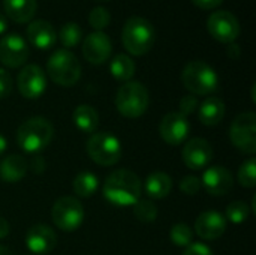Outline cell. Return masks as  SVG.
<instances>
[{"mask_svg":"<svg viewBox=\"0 0 256 255\" xmlns=\"http://www.w3.org/2000/svg\"><path fill=\"white\" fill-rule=\"evenodd\" d=\"M135 69H136L135 62L128 54H117V56L112 57V60L110 63L111 75L117 81H123V83H128V81H130L134 78Z\"/></svg>","mask_w":256,"mask_h":255,"instance_id":"d4e9b609","label":"cell"},{"mask_svg":"<svg viewBox=\"0 0 256 255\" xmlns=\"http://www.w3.org/2000/svg\"><path fill=\"white\" fill-rule=\"evenodd\" d=\"M112 53L111 39L104 32H92L82 42V56L92 65L105 63Z\"/></svg>","mask_w":256,"mask_h":255,"instance_id":"9a60e30c","label":"cell"},{"mask_svg":"<svg viewBox=\"0 0 256 255\" xmlns=\"http://www.w3.org/2000/svg\"><path fill=\"white\" fill-rule=\"evenodd\" d=\"M0 255H14V254H12V251H10L9 248H6V246L0 245Z\"/></svg>","mask_w":256,"mask_h":255,"instance_id":"7bdbcfd3","label":"cell"},{"mask_svg":"<svg viewBox=\"0 0 256 255\" xmlns=\"http://www.w3.org/2000/svg\"><path fill=\"white\" fill-rule=\"evenodd\" d=\"M226 54H228L231 59H238V56H240V47H238L236 42L228 44V47H226Z\"/></svg>","mask_w":256,"mask_h":255,"instance_id":"f35d334b","label":"cell"},{"mask_svg":"<svg viewBox=\"0 0 256 255\" xmlns=\"http://www.w3.org/2000/svg\"><path fill=\"white\" fill-rule=\"evenodd\" d=\"M6 149H8V141H6V138L0 134V156L6 152Z\"/></svg>","mask_w":256,"mask_h":255,"instance_id":"b9f144b4","label":"cell"},{"mask_svg":"<svg viewBox=\"0 0 256 255\" xmlns=\"http://www.w3.org/2000/svg\"><path fill=\"white\" fill-rule=\"evenodd\" d=\"M104 197L108 203L117 207H128L134 206L142 192V182L141 179L130 170H116L112 171L102 188Z\"/></svg>","mask_w":256,"mask_h":255,"instance_id":"6da1fadb","label":"cell"},{"mask_svg":"<svg viewBox=\"0 0 256 255\" xmlns=\"http://www.w3.org/2000/svg\"><path fill=\"white\" fill-rule=\"evenodd\" d=\"M156 41V30L153 24L144 18L134 15L126 20L122 30V42L126 51L132 56L147 54Z\"/></svg>","mask_w":256,"mask_h":255,"instance_id":"7a4b0ae2","label":"cell"},{"mask_svg":"<svg viewBox=\"0 0 256 255\" xmlns=\"http://www.w3.org/2000/svg\"><path fill=\"white\" fill-rule=\"evenodd\" d=\"M48 77L58 86L70 87L81 77V65L74 53L66 48L54 51L46 62Z\"/></svg>","mask_w":256,"mask_h":255,"instance_id":"8992f818","label":"cell"},{"mask_svg":"<svg viewBox=\"0 0 256 255\" xmlns=\"http://www.w3.org/2000/svg\"><path fill=\"white\" fill-rule=\"evenodd\" d=\"M51 219L66 233L78 230L84 221V207L76 197H60L51 209Z\"/></svg>","mask_w":256,"mask_h":255,"instance_id":"ba28073f","label":"cell"},{"mask_svg":"<svg viewBox=\"0 0 256 255\" xmlns=\"http://www.w3.org/2000/svg\"><path fill=\"white\" fill-rule=\"evenodd\" d=\"M57 245V234L45 224L33 225L26 234V246L34 255H48Z\"/></svg>","mask_w":256,"mask_h":255,"instance_id":"e0dca14e","label":"cell"},{"mask_svg":"<svg viewBox=\"0 0 256 255\" xmlns=\"http://www.w3.org/2000/svg\"><path fill=\"white\" fill-rule=\"evenodd\" d=\"M225 116V102L218 96L207 98L200 107V122L206 126H216Z\"/></svg>","mask_w":256,"mask_h":255,"instance_id":"603a6c76","label":"cell"},{"mask_svg":"<svg viewBox=\"0 0 256 255\" xmlns=\"http://www.w3.org/2000/svg\"><path fill=\"white\" fill-rule=\"evenodd\" d=\"M182 255H213V251L202 242H192Z\"/></svg>","mask_w":256,"mask_h":255,"instance_id":"d590c367","label":"cell"},{"mask_svg":"<svg viewBox=\"0 0 256 255\" xmlns=\"http://www.w3.org/2000/svg\"><path fill=\"white\" fill-rule=\"evenodd\" d=\"M252 213H256V197L252 198Z\"/></svg>","mask_w":256,"mask_h":255,"instance_id":"ee69618b","label":"cell"},{"mask_svg":"<svg viewBox=\"0 0 256 255\" xmlns=\"http://www.w3.org/2000/svg\"><path fill=\"white\" fill-rule=\"evenodd\" d=\"M190 131L188 117L180 114L178 111H171L165 114L159 125V135L170 146H180L184 143Z\"/></svg>","mask_w":256,"mask_h":255,"instance_id":"7c38bea8","label":"cell"},{"mask_svg":"<svg viewBox=\"0 0 256 255\" xmlns=\"http://www.w3.org/2000/svg\"><path fill=\"white\" fill-rule=\"evenodd\" d=\"M110 21H111V15L102 6L93 8L88 14V24L94 29V32H102L110 24Z\"/></svg>","mask_w":256,"mask_h":255,"instance_id":"1f68e13d","label":"cell"},{"mask_svg":"<svg viewBox=\"0 0 256 255\" xmlns=\"http://www.w3.org/2000/svg\"><path fill=\"white\" fill-rule=\"evenodd\" d=\"M54 137V126L45 117L36 116L22 122L16 131V143L26 152L36 155L50 146Z\"/></svg>","mask_w":256,"mask_h":255,"instance_id":"3957f363","label":"cell"},{"mask_svg":"<svg viewBox=\"0 0 256 255\" xmlns=\"http://www.w3.org/2000/svg\"><path fill=\"white\" fill-rule=\"evenodd\" d=\"M28 171V162L21 155H9L0 162V179L6 183H16Z\"/></svg>","mask_w":256,"mask_h":255,"instance_id":"ffe728a7","label":"cell"},{"mask_svg":"<svg viewBox=\"0 0 256 255\" xmlns=\"http://www.w3.org/2000/svg\"><path fill=\"white\" fill-rule=\"evenodd\" d=\"M12 89H14V81H12L10 74L6 69L0 68V99L9 98V95L12 93Z\"/></svg>","mask_w":256,"mask_h":255,"instance_id":"e575fe53","label":"cell"},{"mask_svg":"<svg viewBox=\"0 0 256 255\" xmlns=\"http://www.w3.org/2000/svg\"><path fill=\"white\" fill-rule=\"evenodd\" d=\"M146 194L153 200H162L172 191V179L164 171H153L144 182Z\"/></svg>","mask_w":256,"mask_h":255,"instance_id":"7402d4cb","label":"cell"},{"mask_svg":"<svg viewBox=\"0 0 256 255\" xmlns=\"http://www.w3.org/2000/svg\"><path fill=\"white\" fill-rule=\"evenodd\" d=\"M182 83L192 95L207 96L218 90L219 77L208 63L192 60L182 71Z\"/></svg>","mask_w":256,"mask_h":255,"instance_id":"277c9868","label":"cell"},{"mask_svg":"<svg viewBox=\"0 0 256 255\" xmlns=\"http://www.w3.org/2000/svg\"><path fill=\"white\" fill-rule=\"evenodd\" d=\"M32 170L34 171V173H42L44 170H45V162H44V159L40 158V156H34L33 159H32Z\"/></svg>","mask_w":256,"mask_h":255,"instance_id":"74e56055","label":"cell"},{"mask_svg":"<svg viewBox=\"0 0 256 255\" xmlns=\"http://www.w3.org/2000/svg\"><path fill=\"white\" fill-rule=\"evenodd\" d=\"M194 231L202 240H216L222 237L226 231V219L222 213L216 210L202 212L195 221Z\"/></svg>","mask_w":256,"mask_h":255,"instance_id":"ac0fdd59","label":"cell"},{"mask_svg":"<svg viewBox=\"0 0 256 255\" xmlns=\"http://www.w3.org/2000/svg\"><path fill=\"white\" fill-rule=\"evenodd\" d=\"M201 188V179L196 176H186L180 180V191L186 195H196Z\"/></svg>","mask_w":256,"mask_h":255,"instance_id":"d6a6232c","label":"cell"},{"mask_svg":"<svg viewBox=\"0 0 256 255\" xmlns=\"http://www.w3.org/2000/svg\"><path fill=\"white\" fill-rule=\"evenodd\" d=\"M72 188H74V192L76 194V197L88 198L93 194H96V191L99 188V179L92 171H81L74 179Z\"/></svg>","mask_w":256,"mask_h":255,"instance_id":"484cf974","label":"cell"},{"mask_svg":"<svg viewBox=\"0 0 256 255\" xmlns=\"http://www.w3.org/2000/svg\"><path fill=\"white\" fill-rule=\"evenodd\" d=\"M10 231V227H9V222L0 216V239H4Z\"/></svg>","mask_w":256,"mask_h":255,"instance_id":"ab89813d","label":"cell"},{"mask_svg":"<svg viewBox=\"0 0 256 255\" xmlns=\"http://www.w3.org/2000/svg\"><path fill=\"white\" fill-rule=\"evenodd\" d=\"M8 29V21H6V17L3 14H0V35L4 33Z\"/></svg>","mask_w":256,"mask_h":255,"instance_id":"60d3db41","label":"cell"},{"mask_svg":"<svg viewBox=\"0 0 256 255\" xmlns=\"http://www.w3.org/2000/svg\"><path fill=\"white\" fill-rule=\"evenodd\" d=\"M82 32L81 27L76 23H66L58 30V39L64 48H74L81 42Z\"/></svg>","mask_w":256,"mask_h":255,"instance_id":"4316f807","label":"cell"},{"mask_svg":"<svg viewBox=\"0 0 256 255\" xmlns=\"http://www.w3.org/2000/svg\"><path fill=\"white\" fill-rule=\"evenodd\" d=\"M201 185L210 195L224 197V195L230 194V191L232 189L234 179L228 168L214 165V167L206 168L202 179H201Z\"/></svg>","mask_w":256,"mask_h":255,"instance_id":"2e32d148","label":"cell"},{"mask_svg":"<svg viewBox=\"0 0 256 255\" xmlns=\"http://www.w3.org/2000/svg\"><path fill=\"white\" fill-rule=\"evenodd\" d=\"M237 179L244 188H255L256 185V161L255 158H249L244 161L237 173Z\"/></svg>","mask_w":256,"mask_h":255,"instance_id":"f546056e","label":"cell"},{"mask_svg":"<svg viewBox=\"0 0 256 255\" xmlns=\"http://www.w3.org/2000/svg\"><path fill=\"white\" fill-rule=\"evenodd\" d=\"M134 215L138 221L144 224L154 222L158 218V207L152 200H138L134 204Z\"/></svg>","mask_w":256,"mask_h":255,"instance_id":"83f0119b","label":"cell"},{"mask_svg":"<svg viewBox=\"0 0 256 255\" xmlns=\"http://www.w3.org/2000/svg\"><path fill=\"white\" fill-rule=\"evenodd\" d=\"M27 42L15 33L6 35L0 41V62L8 68H20L28 59Z\"/></svg>","mask_w":256,"mask_h":255,"instance_id":"4fadbf2b","label":"cell"},{"mask_svg":"<svg viewBox=\"0 0 256 255\" xmlns=\"http://www.w3.org/2000/svg\"><path fill=\"white\" fill-rule=\"evenodd\" d=\"M224 0H192V3L200 8V9H204V11H210V9H214L218 6L222 5Z\"/></svg>","mask_w":256,"mask_h":255,"instance_id":"8d00e7d4","label":"cell"},{"mask_svg":"<svg viewBox=\"0 0 256 255\" xmlns=\"http://www.w3.org/2000/svg\"><path fill=\"white\" fill-rule=\"evenodd\" d=\"M86 146L90 159L100 167L116 165L122 159V143L111 132H93Z\"/></svg>","mask_w":256,"mask_h":255,"instance_id":"52a82bcc","label":"cell"},{"mask_svg":"<svg viewBox=\"0 0 256 255\" xmlns=\"http://www.w3.org/2000/svg\"><path fill=\"white\" fill-rule=\"evenodd\" d=\"M198 108V98L195 95H186L180 99V104H178V113L183 114L184 117L190 116L195 113V110Z\"/></svg>","mask_w":256,"mask_h":255,"instance_id":"836d02e7","label":"cell"},{"mask_svg":"<svg viewBox=\"0 0 256 255\" xmlns=\"http://www.w3.org/2000/svg\"><path fill=\"white\" fill-rule=\"evenodd\" d=\"M96 2H110V0H96Z\"/></svg>","mask_w":256,"mask_h":255,"instance_id":"f6af8a7d","label":"cell"},{"mask_svg":"<svg viewBox=\"0 0 256 255\" xmlns=\"http://www.w3.org/2000/svg\"><path fill=\"white\" fill-rule=\"evenodd\" d=\"M16 87L26 99H38L44 95L46 89V77L40 66L30 63L26 65L18 77H16Z\"/></svg>","mask_w":256,"mask_h":255,"instance_id":"8fae6325","label":"cell"},{"mask_svg":"<svg viewBox=\"0 0 256 255\" xmlns=\"http://www.w3.org/2000/svg\"><path fill=\"white\" fill-rule=\"evenodd\" d=\"M170 240L180 248H188L194 242V230L188 224H176L170 230Z\"/></svg>","mask_w":256,"mask_h":255,"instance_id":"f1b7e54d","label":"cell"},{"mask_svg":"<svg viewBox=\"0 0 256 255\" xmlns=\"http://www.w3.org/2000/svg\"><path fill=\"white\" fill-rule=\"evenodd\" d=\"M182 159L190 170H204L213 159V147L204 138H192L184 144L182 150Z\"/></svg>","mask_w":256,"mask_h":255,"instance_id":"5bb4252c","label":"cell"},{"mask_svg":"<svg viewBox=\"0 0 256 255\" xmlns=\"http://www.w3.org/2000/svg\"><path fill=\"white\" fill-rule=\"evenodd\" d=\"M36 0H3V9L6 17L18 24L30 23L36 14Z\"/></svg>","mask_w":256,"mask_h":255,"instance_id":"44dd1931","label":"cell"},{"mask_svg":"<svg viewBox=\"0 0 256 255\" xmlns=\"http://www.w3.org/2000/svg\"><path fill=\"white\" fill-rule=\"evenodd\" d=\"M27 39L39 50H50L57 41V33L50 21L32 20L27 27Z\"/></svg>","mask_w":256,"mask_h":255,"instance_id":"d6986e66","label":"cell"},{"mask_svg":"<svg viewBox=\"0 0 256 255\" xmlns=\"http://www.w3.org/2000/svg\"><path fill=\"white\" fill-rule=\"evenodd\" d=\"M231 143L243 153L254 155L256 152V114L246 111L238 114L230 128Z\"/></svg>","mask_w":256,"mask_h":255,"instance_id":"9c48e42d","label":"cell"},{"mask_svg":"<svg viewBox=\"0 0 256 255\" xmlns=\"http://www.w3.org/2000/svg\"><path fill=\"white\" fill-rule=\"evenodd\" d=\"M74 125L84 134H93L99 125V114L98 111L87 104L78 105L72 113Z\"/></svg>","mask_w":256,"mask_h":255,"instance_id":"cb8c5ba5","label":"cell"},{"mask_svg":"<svg viewBox=\"0 0 256 255\" xmlns=\"http://www.w3.org/2000/svg\"><path fill=\"white\" fill-rule=\"evenodd\" d=\"M150 104V95L147 87L140 81H128L116 93V108L117 111L128 117L136 119L142 116Z\"/></svg>","mask_w":256,"mask_h":255,"instance_id":"5b68a950","label":"cell"},{"mask_svg":"<svg viewBox=\"0 0 256 255\" xmlns=\"http://www.w3.org/2000/svg\"><path fill=\"white\" fill-rule=\"evenodd\" d=\"M249 215H250V209H249L248 203H244V201H232L226 207L225 219H228L232 224H243L244 221H248Z\"/></svg>","mask_w":256,"mask_h":255,"instance_id":"4dcf8cb0","label":"cell"},{"mask_svg":"<svg viewBox=\"0 0 256 255\" xmlns=\"http://www.w3.org/2000/svg\"><path fill=\"white\" fill-rule=\"evenodd\" d=\"M207 30L220 44H232L240 35V23L230 11H216L207 20Z\"/></svg>","mask_w":256,"mask_h":255,"instance_id":"30bf717a","label":"cell"}]
</instances>
